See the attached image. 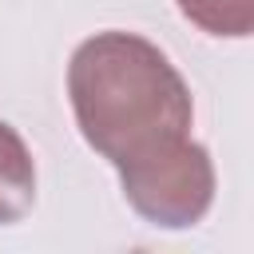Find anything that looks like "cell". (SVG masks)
<instances>
[{
  "mask_svg": "<svg viewBox=\"0 0 254 254\" xmlns=\"http://www.w3.org/2000/svg\"><path fill=\"white\" fill-rule=\"evenodd\" d=\"M67 95L79 135L115 171L190 139L194 99L175 64L135 32H95L71 52Z\"/></svg>",
  "mask_w": 254,
  "mask_h": 254,
  "instance_id": "1",
  "label": "cell"
},
{
  "mask_svg": "<svg viewBox=\"0 0 254 254\" xmlns=\"http://www.w3.org/2000/svg\"><path fill=\"white\" fill-rule=\"evenodd\" d=\"M119 183L135 214L167 230L194 226L214 202V163L194 139L171 147L151 163L119 171Z\"/></svg>",
  "mask_w": 254,
  "mask_h": 254,
  "instance_id": "2",
  "label": "cell"
},
{
  "mask_svg": "<svg viewBox=\"0 0 254 254\" xmlns=\"http://www.w3.org/2000/svg\"><path fill=\"white\" fill-rule=\"evenodd\" d=\"M36 202V163L28 143L0 119V226L20 222Z\"/></svg>",
  "mask_w": 254,
  "mask_h": 254,
  "instance_id": "3",
  "label": "cell"
},
{
  "mask_svg": "<svg viewBox=\"0 0 254 254\" xmlns=\"http://www.w3.org/2000/svg\"><path fill=\"white\" fill-rule=\"evenodd\" d=\"M179 12L210 36H254V0H179Z\"/></svg>",
  "mask_w": 254,
  "mask_h": 254,
  "instance_id": "4",
  "label": "cell"
}]
</instances>
